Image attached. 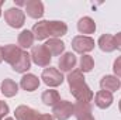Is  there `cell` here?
<instances>
[{"label":"cell","instance_id":"cell-22","mask_svg":"<svg viewBox=\"0 0 121 120\" xmlns=\"http://www.w3.org/2000/svg\"><path fill=\"white\" fill-rule=\"evenodd\" d=\"M34 34L30 30H23L18 34V47L23 50V48H30L34 44Z\"/></svg>","mask_w":121,"mask_h":120},{"label":"cell","instance_id":"cell-21","mask_svg":"<svg viewBox=\"0 0 121 120\" xmlns=\"http://www.w3.org/2000/svg\"><path fill=\"white\" fill-rule=\"evenodd\" d=\"M73 115L76 116V119L85 117L91 115V105L86 103V102H78L73 105Z\"/></svg>","mask_w":121,"mask_h":120},{"label":"cell","instance_id":"cell-32","mask_svg":"<svg viewBox=\"0 0 121 120\" xmlns=\"http://www.w3.org/2000/svg\"><path fill=\"white\" fill-rule=\"evenodd\" d=\"M6 120H14V119H11V117H7V119H6Z\"/></svg>","mask_w":121,"mask_h":120},{"label":"cell","instance_id":"cell-23","mask_svg":"<svg viewBox=\"0 0 121 120\" xmlns=\"http://www.w3.org/2000/svg\"><path fill=\"white\" fill-rule=\"evenodd\" d=\"M80 71L82 72H90L94 66V60L91 58L90 55H83L80 57Z\"/></svg>","mask_w":121,"mask_h":120},{"label":"cell","instance_id":"cell-29","mask_svg":"<svg viewBox=\"0 0 121 120\" xmlns=\"http://www.w3.org/2000/svg\"><path fill=\"white\" fill-rule=\"evenodd\" d=\"M3 61V47H0V62Z\"/></svg>","mask_w":121,"mask_h":120},{"label":"cell","instance_id":"cell-19","mask_svg":"<svg viewBox=\"0 0 121 120\" xmlns=\"http://www.w3.org/2000/svg\"><path fill=\"white\" fill-rule=\"evenodd\" d=\"M78 30L82 34H93L96 31V23L90 17H82L78 23Z\"/></svg>","mask_w":121,"mask_h":120},{"label":"cell","instance_id":"cell-1","mask_svg":"<svg viewBox=\"0 0 121 120\" xmlns=\"http://www.w3.org/2000/svg\"><path fill=\"white\" fill-rule=\"evenodd\" d=\"M66 79H68V83H69V88H70V93L73 95V97L78 102L90 103L91 99L94 97V95H93L90 88L86 85L83 72L80 69H73L72 72H69Z\"/></svg>","mask_w":121,"mask_h":120},{"label":"cell","instance_id":"cell-7","mask_svg":"<svg viewBox=\"0 0 121 120\" xmlns=\"http://www.w3.org/2000/svg\"><path fill=\"white\" fill-rule=\"evenodd\" d=\"M23 52H24V51H23L18 45H14V44L4 45V47H3V60L13 66L17 61L20 60V57L23 55Z\"/></svg>","mask_w":121,"mask_h":120},{"label":"cell","instance_id":"cell-6","mask_svg":"<svg viewBox=\"0 0 121 120\" xmlns=\"http://www.w3.org/2000/svg\"><path fill=\"white\" fill-rule=\"evenodd\" d=\"M73 115V105L69 100H59L52 106V116L56 120H68Z\"/></svg>","mask_w":121,"mask_h":120},{"label":"cell","instance_id":"cell-5","mask_svg":"<svg viewBox=\"0 0 121 120\" xmlns=\"http://www.w3.org/2000/svg\"><path fill=\"white\" fill-rule=\"evenodd\" d=\"M72 48L78 54H86L94 50V40L86 35H76L72 40Z\"/></svg>","mask_w":121,"mask_h":120},{"label":"cell","instance_id":"cell-14","mask_svg":"<svg viewBox=\"0 0 121 120\" xmlns=\"http://www.w3.org/2000/svg\"><path fill=\"white\" fill-rule=\"evenodd\" d=\"M48 32L49 37L58 38L68 32V26L63 21H48Z\"/></svg>","mask_w":121,"mask_h":120},{"label":"cell","instance_id":"cell-25","mask_svg":"<svg viewBox=\"0 0 121 120\" xmlns=\"http://www.w3.org/2000/svg\"><path fill=\"white\" fill-rule=\"evenodd\" d=\"M113 71L117 75V78H121V57H117V60L113 64Z\"/></svg>","mask_w":121,"mask_h":120},{"label":"cell","instance_id":"cell-28","mask_svg":"<svg viewBox=\"0 0 121 120\" xmlns=\"http://www.w3.org/2000/svg\"><path fill=\"white\" fill-rule=\"evenodd\" d=\"M78 120H96L94 117H93V115H89V116H85V117H80V119Z\"/></svg>","mask_w":121,"mask_h":120},{"label":"cell","instance_id":"cell-20","mask_svg":"<svg viewBox=\"0 0 121 120\" xmlns=\"http://www.w3.org/2000/svg\"><path fill=\"white\" fill-rule=\"evenodd\" d=\"M41 100H42V103L45 106H55L60 100V96H59V93H58V90L48 89L41 95Z\"/></svg>","mask_w":121,"mask_h":120},{"label":"cell","instance_id":"cell-13","mask_svg":"<svg viewBox=\"0 0 121 120\" xmlns=\"http://www.w3.org/2000/svg\"><path fill=\"white\" fill-rule=\"evenodd\" d=\"M97 45L99 48L103 51V52H113L117 47H116V40H114V35L111 34H103L99 41H97Z\"/></svg>","mask_w":121,"mask_h":120},{"label":"cell","instance_id":"cell-9","mask_svg":"<svg viewBox=\"0 0 121 120\" xmlns=\"http://www.w3.org/2000/svg\"><path fill=\"white\" fill-rule=\"evenodd\" d=\"M26 11L31 18H41L44 16V4L39 0L26 1Z\"/></svg>","mask_w":121,"mask_h":120},{"label":"cell","instance_id":"cell-4","mask_svg":"<svg viewBox=\"0 0 121 120\" xmlns=\"http://www.w3.org/2000/svg\"><path fill=\"white\" fill-rule=\"evenodd\" d=\"M4 20L10 27L20 28V27H23V24L26 21V13L17 7H11L4 11Z\"/></svg>","mask_w":121,"mask_h":120},{"label":"cell","instance_id":"cell-24","mask_svg":"<svg viewBox=\"0 0 121 120\" xmlns=\"http://www.w3.org/2000/svg\"><path fill=\"white\" fill-rule=\"evenodd\" d=\"M9 112H10L9 105H7L6 102L0 100V120L4 119V116H7V115H9Z\"/></svg>","mask_w":121,"mask_h":120},{"label":"cell","instance_id":"cell-8","mask_svg":"<svg viewBox=\"0 0 121 120\" xmlns=\"http://www.w3.org/2000/svg\"><path fill=\"white\" fill-rule=\"evenodd\" d=\"M76 55L73 52H65L63 55H60L58 61V68L60 72H72L73 68L76 66Z\"/></svg>","mask_w":121,"mask_h":120},{"label":"cell","instance_id":"cell-27","mask_svg":"<svg viewBox=\"0 0 121 120\" xmlns=\"http://www.w3.org/2000/svg\"><path fill=\"white\" fill-rule=\"evenodd\" d=\"M42 120H55L52 115H42Z\"/></svg>","mask_w":121,"mask_h":120},{"label":"cell","instance_id":"cell-10","mask_svg":"<svg viewBox=\"0 0 121 120\" xmlns=\"http://www.w3.org/2000/svg\"><path fill=\"white\" fill-rule=\"evenodd\" d=\"M113 93L111 92H107V90H99L94 96V103L97 107L100 109H107L111 106L113 103Z\"/></svg>","mask_w":121,"mask_h":120},{"label":"cell","instance_id":"cell-2","mask_svg":"<svg viewBox=\"0 0 121 120\" xmlns=\"http://www.w3.org/2000/svg\"><path fill=\"white\" fill-rule=\"evenodd\" d=\"M31 60L35 65L38 66H49L51 64V58L52 55L49 54V51L45 48V45H32V50H31Z\"/></svg>","mask_w":121,"mask_h":120},{"label":"cell","instance_id":"cell-17","mask_svg":"<svg viewBox=\"0 0 121 120\" xmlns=\"http://www.w3.org/2000/svg\"><path fill=\"white\" fill-rule=\"evenodd\" d=\"M45 48L49 51V54L51 55H60L63 51H65V42L63 41H60L58 38H49L45 44Z\"/></svg>","mask_w":121,"mask_h":120},{"label":"cell","instance_id":"cell-16","mask_svg":"<svg viewBox=\"0 0 121 120\" xmlns=\"http://www.w3.org/2000/svg\"><path fill=\"white\" fill-rule=\"evenodd\" d=\"M30 66H31V55L27 51H24L23 55L20 57V60L17 61L11 68H13V71L18 72V74H24V72H27L30 69Z\"/></svg>","mask_w":121,"mask_h":120},{"label":"cell","instance_id":"cell-26","mask_svg":"<svg viewBox=\"0 0 121 120\" xmlns=\"http://www.w3.org/2000/svg\"><path fill=\"white\" fill-rule=\"evenodd\" d=\"M114 40H116V47H117V50L121 51V32H117V34L114 35Z\"/></svg>","mask_w":121,"mask_h":120},{"label":"cell","instance_id":"cell-3","mask_svg":"<svg viewBox=\"0 0 121 120\" xmlns=\"http://www.w3.org/2000/svg\"><path fill=\"white\" fill-rule=\"evenodd\" d=\"M41 79H42V82H44L47 86H49V88H56V86H59L60 83L63 82V75H62V72H60L59 69L49 66V68H45V69L42 71Z\"/></svg>","mask_w":121,"mask_h":120},{"label":"cell","instance_id":"cell-30","mask_svg":"<svg viewBox=\"0 0 121 120\" xmlns=\"http://www.w3.org/2000/svg\"><path fill=\"white\" fill-rule=\"evenodd\" d=\"M1 6H3V1H0V16H1Z\"/></svg>","mask_w":121,"mask_h":120},{"label":"cell","instance_id":"cell-11","mask_svg":"<svg viewBox=\"0 0 121 120\" xmlns=\"http://www.w3.org/2000/svg\"><path fill=\"white\" fill-rule=\"evenodd\" d=\"M100 86H101V90H107V92H116V90L120 89L121 82L117 76H113V75H106L101 78L100 81Z\"/></svg>","mask_w":121,"mask_h":120},{"label":"cell","instance_id":"cell-15","mask_svg":"<svg viewBox=\"0 0 121 120\" xmlns=\"http://www.w3.org/2000/svg\"><path fill=\"white\" fill-rule=\"evenodd\" d=\"M32 34H34V38L38 40V41H42L45 38L49 37V32H48V21L47 20H41L38 23L34 24L32 27Z\"/></svg>","mask_w":121,"mask_h":120},{"label":"cell","instance_id":"cell-12","mask_svg":"<svg viewBox=\"0 0 121 120\" xmlns=\"http://www.w3.org/2000/svg\"><path fill=\"white\" fill-rule=\"evenodd\" d=\"M20 86L27 92H34L39 86V79L34 74H26V75H23V78L20 81Z\"/></svg>","mask_w":121,"mask_h":120},{"label":"cell","instance_id":"cell-18","mask_svg":"<svg viewBox=\"0 0 121 120\" xmlns=\"http://www.w3.org/2000/svg\"><path fill=\"white\" fill-rule=\"evenodd\" d=\"M0 89H1V93H3L6 97H13V96H16L17 92H18V85H17L13 79L6 78V79L1 82V85H0Z\"/></svg>","mask_w":121,"mask_h":120},{"label":"cell","instance_id":"cell-31","mask_svg":"<svg viewBox=\"0 0 121 120\" xmlns=\"http://www.w3.org/2000/svg\"><path fill=\"white\" fill-rule=\"evenodd\" d=\"M118 107H120V112H121V99H120V103H118Z\"/></svg>","mask_w":121,"mask_h":120}]
</instances>
